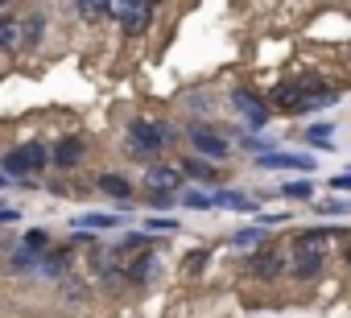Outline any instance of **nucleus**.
Wrapping results in <instances>:
<instances>
[{
    "mask_svg": "<svg viewBox=\"0 0 351 318\" xmlns=\"http://www.w3.org/2000/svg\"><path fill=\"white\" fill-rule=\"evenodd\" d=\"M330 240H335V232H330V228L302 232V236L293 240L289 277H298V281H314V277L322 273V260H326V252H330Z\"/></svg>",
    "mask_w": 351,
    "mask_h": 318,
    "instance_id": "obj_1",
    "label": "nucleus"
},
{
    "mask_svg": "<svg viewBox=\"0 0 351 318\" xmlns=\"http://www.w3.org/2000/svg\"><path fill=\"white\" fill-rule=\"evenodd\" d=\"M173 136H178V132H173V124L136 116V120L128 124V153L141 157V162H157V157L173 145Z\"/></svg>",
    "mask_w": 351,
    "mask_h": 318,
    "instance_id": "obj_2",
    "label": "nucleus"
},
{
    "mask_svg": "<svg viewBox=\"0 0 351 318\" xmlns=\"http://www.w3.org/2000/svg\"><path fill=\"white\" fill-rule=\"evenodd\" d=\"M46 166H50V145H42V140H21L17 149H9L5 157H0V174H5L9 182L42 174Z\"/></svg>",
    "mask_w": 351,
    "mask_h": 318,
    "instance_id": "obj_3",
    "label": "nucleus"
},
{
    "mask_svg": "<svg viewBox=\"0 0 351 318\" xmlns=\"http://www.w3.org/2000/svg\"><path fill=\"white\" fill-rule=\"evenodd\" d=\"M108 17L120 21L124 38H141V34L149 29L153 5H149V0H108Z\"/></svg>",
    "mask_w": 351,
    "mask_h": 318,
    "instance_id": "obj_4",
    "label": "nucleus"
},
{
    "mask_svg": "<svg viewBox=\"0 0 351 318\" xmlns=\"http://www.w3.org/2000/svg\"><path fill=\"white\" fill-rule=\"evenodd\" d=\"M186 136H191V145H195V149H199L203 157H211V162H223V157L232 153V149H228V140H223V136H219L215 128L199 124V120H195V124L186 128Z\"/></svg>",
    "mask_w": 351,
    "mask_h": 318,
    "instance_id": "obj_5",
    "label": "nucleus"
},
{
    "mask_svg": "<svg viewBox=\"0 0 351 318\" xmlns=\"http://www.w3.org/2000/svg\"><path fill=\"white\" fill-rule=\"evenodd\" d=\"M83 157H87L83 136H62V140L50 145V166L54 170H75V166H83Z\"/></svg>",
    "mask_w": 351,
    "mask_h": 318,
    "instance_id": "obj_6",
    "label": "nucleus"
},
{
    "mask_svg": "<svg viewBox=\"0 0 351 318\" xmlns=\"http://www.w3.org/2000/svg\"><path fill=\"white\" fill-rule=\"evenodd\" d=\"M157 273H161V260H157V252H153V248L136 252V256L124 265V281H128V285H149Z\"/></svg>",
    "mask_w": 351,
    "mask_h": 318,
    "instance_id": "obj_7",
    "label": "nucleus"
},
{
    "mask_svg": "<svg viewBox=\"0 0 351 318\" xmlns=\"http://www.w3.org/2000/svg\"><path fill=\"white\" fill-rule=\"evenodd\" d=\"M261 170H302L314 174V157L310 153H256Z\"/></svg>",
    "mask_w": 351,
    "mask_h": 318,
    "instance_id": "obj_8",
    "label": "nucleus"
},
{
    "mask_svg": "<svg viewBox=\"0 0 351 318\" xmlns=\"http://www.w3.org/2000/svg\"><path fill=\"white\" fill-rule=\"evenodd\" d=\"M232 108L252 124V128H265L269 124V108H265V99H256L252 91H244V87H236L232 91Z\"/></svg>",
    "mask_w": 351,
    "mask_h": 318,
    "instance_id": "obj_9",
    "label": "nucleus"
},
{
    "mask_svg": "<svg viewBox=\"0 0 351 318\" xmlns=\"http://www.w3.org/2000/svg\"><path fill=\"white\" fill-rule=\"evenodd\" d=\"M248 273H252L256 281H273V277L285 273V256L273 252V248H265V252H256V256L248 260Z\"/></svg>",
    "mask_w": 351,
    "mask_h": 318,
    "instance_id": "obj_10",
    "label": "nucleus"
},
{
    "mask_svg": "<svg viewBox=\"0 0 351 318\" xmlns=\"http://www.w3.org/2000/svg\"><path fill=\"white\" fill-rule=\"evenodd\" d=\"M298 99H302V79H281L269 95V103L281 112H298Z\"/></svg>",
    "mask_w": 351,
    "mask_h": 318,
    "instance_id": "obj_11",
    "label": "nucleus"
},
{
    "mask_svg": "<svg viewBox=\"0 0 351 318\" xmlns=\"http://www.w3.org/2000/svg\"><path fill=\"white\" fill-rule=\"evenodd\" d=\"M145 186H149V191H173V195H178V186H182V170H169V166H149Z\"/></svg>",
    "mask_w": 351,
    "mask_h": 318,
    "instance_id": "obj_12",
    "label": "nucleus"
},
{
    "mask_svg": "<svg viewBox=\"0 0 351 318\" xmlns=\"http://www.w3.org/2000/svg\"><path fill=\"white\" fill-rule=\"evenodd\" d=\"M66 265H71V248H46V252L38 256V273H42V277H62Z\"/></svg>",
    "mask_w": 351,
    "mask_h": 318,
    "instance_id": "obj_13",
    "label": "nucleus"
},
{
    "mask_svg": "<svg viewBox=\"0 0 351 318\" xmlns=\"http://www.w3.org/2000/svg\"><path fill=\"white\" fill-rule=\"evenodd\" d=\"M182 174L195 178V182H203V186H219V182H223V174H219L215 166H207L203 157H186V162H182Z\"/></svg>",
    "mask_w": 351,
    "mask_h": 318,
    "instance_id": "obj_14",
    "label": "nucleus"
},
{
    "mask_svg": "<svg viewBox=\"0 0 351 318\" xmlns=\"http://www.w3.org/2000/svg\"><path fill=\"white\" fill-rule=\"evenodd\" d=\"M95 186H99L108 199H120V203H124V199H132V182H128L124 174H112V170H108V174H99V178H95Z\"/></svg>",
    "mask_w": 351,
    "mask_h": 318,
    "instance_id": "obj_15",
    "label": "nucleus"
},
{
    "mask_svg": "<svg viewBox=\"0 0 351 318\" xmlns=\"http://www.w3.org/2000/svg\"><path fill=\"white\" fill-rule=\"evenodd\" d=\"M42 34H46V17H25V21H17V46H38L42 42Z\"/></svg>",
    "mask_w": 351,
    "mask_h": 318,
    "instance_id": "obj_16",
    "label": "nucleus"
},
{
    "mask_svg": "<svg viewBox=\"0 0 351 318\" xmlns=\"http://www.w3.org/2000/svg\"><path fill=\"white\" fill-rule=\"evenodd\" d=\"M211 207H228V211H252L256 203H252L248 195H240V191H215V195H211Z\"/></svg>",
    "mask_w": 351,
    "mask_h": 318,
    "instance_id": "obj_17",
    "label": "nucleus"
},
{
    "mask_svg": "<svg viewBox=\"0 0 351 318\" xmlns=\"http://www.w3.org/2000/svg\"><path fill=\"white\" fill-rule=\"evenodd\" d=\"M120 219L116 215H79L75 219V232H108V228H116Z\"/></svg>",
    "mask_w": 351,
    "mask_h": 318,
    "instance_id": "obj_18",
    "label": "nucleus"
},
{
    "mask_svg": "<svg viewBox=\"0 0 351 318\" xmlns=\"http://www.w3.org/2000/svg\"><path fill=\"white\" fill-rule=\"evenodd\" d=\"M75 13L83 21H99V17H108V0H75Z\"/></svg>",
    "mask_w": 351,
    "mask_h": 318,
    "instance_id": "obj_19",
    "label": "nucleus"
},
{
    "mask_svg": "<svg viewBox=\"0 0 351 318\" xmlns=\"http://www.w3.org/2000/svg\"><path fill=\"white\" fill-rule=\"evenodd\" d=\"M330 136H335V124H330V120H326V124H314V128L306 132V140H310L314 149H335V140H330Z\"/></svg>",
    "mask_w": 351,
    "mask_h": 318,
    "instance_id": "obj_20",
    "label": "nucleus"
},
{
    "mask_svg": "<svg viewBox=\"0 0 351 318\" xmlns=\"http://www.w3.org/2000/svg\"><path fill=\"white\" fill-rule=\"evenodd\" d=\"M21 248H25V252H46V248H50V232H42V228H29V232L21 236Z\"/></svg>",
    "mask_w": 351,
    "mask_h": 318,
    "instance_id": "obj_21",
    "label": "nucleus"
},
{
    "mask_svg": "<svg viewBox=\"0 0 351 318\" xmlns=\"http://www.w3.org/2000/svg\"><path fill=\"white\" fill-rule=\"evenodd\" d=\"M261 240H269V236H265V228L256 223V228H244V232H236V236H232V248H252V244H261Z\"/></svg>",
    "mask_w": 351,
    "mask_h": 318,
    "instance_id": "obj_22",
    "label": "nucleus"
},
{
    "mask_svg": "<svg viewBox=\"0 0 351 318\" xmlns=\"http://www.w3.org/2000/svg\"><path fill=\"white\" fill-rule=\"evenodd\" d=\"M0 50H17V21L0 17Z\"/></svg>",
    "mask_w": 351,
    "mask_h": 318,
    "instance_id": "obj_23",
    "label": "nucleus"
},
{
    "mask_svg": "<svg viewBox=\"0 0 351 318\" xmlns=\"http://www.w3.org/2000/svg\"><path fill=\"white\" fill-rule=\"evenodd\" d=\"M281 195H285V199H302V203H306V199L314 195V182H306V178H298V182H285V186H281Z\"/></svg>",
    "mask_w": 351,
    "mask_h": 318,
    "instance_id": "obj_24",
    "label": "nucleus"
},
{
    "mask_svg": "<svg viewBox=\"0 0 351 318\" xmlns=\"http://www.w3.org/2000/svg\"><path fill=\"white\" fill-rule=\"evenodd\" d=\"M318 215H335V219H343V215H351V203L347 199H326L322 207H314Z\"/></svg>",
    "mask_w": 351,
    "mask_h": 318,
    "instance_id": "obj_25",
    "label": "nucleus"
},
{
    "mask_svg": "<svg viewBox=\"0 0 351 318\" xmlns=\"http://www.w3.org/2000/svg\"><path fill=\"white\" fill-rule=\"evenodd\" d=\"M182 207H195V211H211V195H207V191H186V195H182Z\"/></svg>",
    "mask_w": 351,
    "mask_h": 318,
    "instance_id": "obj_26",
    "label": "nucleus"
},
{
    "mask_svg": "<svg viewBox=\"0 0 351 318\" xmlns=\"http://www.w3.org/2000/svg\"><path fill=\"white\" fill-rule=\"evenodd\" d=\"M145 232L149 236H157V232H178V223L165 219V215H153V219H145Z\"/></svg>",
    "mask_w": 351,
    "mask_h": 318,
    "instance_id": "obj_27",
    "label": "nucleus"
},
{
    "mask_svg": "<svg viewBox=\"0 0 351 318\" xmlns=\"http://www.w3.org/2000/svg\"><path fill=\"white\" fill-rule=\"evenodd\" d=\"M203 265H207V252H191V256H186V265H182V269H186V273H199V269H203Z\"/></svg>",
    "mask_w": 351,
    "mask_h": 318,
    "instance_id": "obj_28",
    "label": "nucleus"
},
{
    "mask_svg": "<svg viewBox=\"0 0 351 318\" xmlns=\"http://www.w3.org/2000/svg\"><path fill=\"white\" fill-rule=\"evenodd\" d=\"M21 219V207H5L0 203V223H17Z\"/></svg>",
    "mask_w": 351,
    "mask_h": 318,
    "instance_id": "obj_29",
    "label": "nucleus"
},
{
    "mask_svg": "<svg viewBox=\"0 0 351 318\" xmlns=\"http://www.w3.org/2000/svg\"><path fill=\"white\" fill-rule=\"evenodd\" d=\"M330 191H351V174H339V178H330Z\"/></svg>",
    "mask_w": 351,
    "mask_h": 318,
    "instance_id": "obj_30",
    "label": "nucleus"
},
{
    "mask_svg": "<svg viewBox=\"0 0 351 318\" xmlns=\"http://www.w3.org/2000/svg\"><path fill=\"white\" fill-rule=\"evenodd\" d=\"M5 186H9V178H5V174H0V191H5Z\"/></svg>",
    "mask_w": 351,
    "mask_h": 318,
    "instance_id": "obj_31",
    "label": "nucleus"
},
{
    "mask_svg": "<svg viewBox=\"0 0 351 318\" xmlns=\"http://www.w3.org/2000/svg\"><path fill=\"white\" fill-rule=\"evenodd\" d=\"M347 265H351V244H347Z\"/></svg>",
    "mask_w": 351,
    "mask_h": 318,
    "instance_id": "obj_32",
    "label": "nucleus"
},
{
    "mask_svg": "<svg viewBox=\"0 0 351 318\" xmlns=\"http://www.w3.org/2000/svg\"><path fill=\"white\" fill-rule=\"evenodd\" d=\"M5 5H9V0H0V9H5Z\"/></svg>",
    "mask_w": 351,
    "mask_h": 318,
    "instance_id": "obj_33",
    "label": "nucleus"
},
{
    "mask_svg": "<svg viewBox=\"0 0 351 318\" xmlns=\"http://www.w3.org/2000/svg\"><path fill=\"white\" fill-rule=\"evenodd\" d=\"M149 5H157V0H149Z\"/></svg>",
    "mask_w": 351,
    "mask_h": 318,
    "instance_id": "obj_34",
    "label": "nucleus"
},
{
    "mask_svg": "<svg viewBox=\"0 0 351 318\" xmlns=\"http://www.w3.org/2000/svg\"><path fill=\"white\" fill-rule=\"evenodd\" d=\"M347 174H351V170H347Z\"/></svg>",
    "mask_w": 351,
    "mask_h": 318,
    "instance_id": "obj_35",
    "label": "nucleus"
}]
</instances>
